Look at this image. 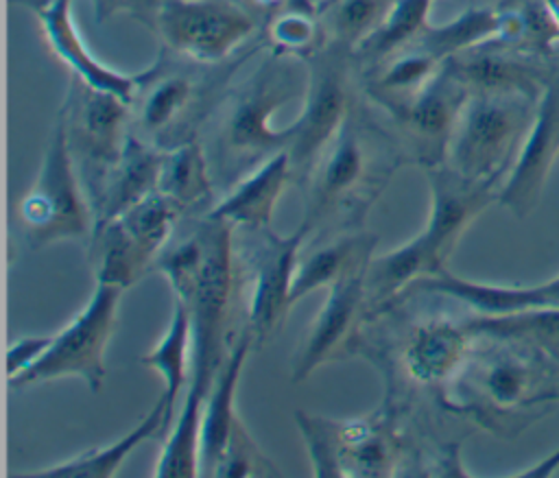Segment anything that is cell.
Masks as SVG:
<instances>
[{
  "label": "cell",
  "instance_id": "cell-1",
  "mask_svg": "<svg viewBox=\"0 0 559 478\" xmlns=\"http://www.w3.org/2000/svg\"><path fill=\"white\" fill-rule=\"evenodd\" d=\"M306 83V59L271 48L249 74L238 81L231 79L199 135L218 194L288 148V127L273 129L271 116L295 96H304Z\"/></svg>",
  "mask_w": 559,
  "mask_h": 478
},
{
  "label": "cell",
  "instance_id": "cell-2",
  "mask_svg": "<svg viewBox=\"0 0 559 478\" xmlns=\"http://www.w3.org/2000/svg\"><path fill=\"white\" fill-rule=\"evenodd\" d=\"M402 159L369 103L356 100L341 129L304 175V225L310 236L336 223L360 229Z\"/></svg>",
  "mask_w": 559,
  "mask_h": 478
},
{
  "label": "cell",
  "instance_id": "cell-3",
  "mask_svg": "<svg viewBox=\"0 0 559 478\" xmlns=\"http://www.w3.org/2000/svg\"><path fill=\"white\" fill-rule=\"evenodd\" d=\"M426 175L430 186L428 218L417 236L371 258L365 275L369 310L384 308L413 282L448 268L465 229L496 201V183L467 179L445 164L426 170Z\"/></svg>",
  "mask_w": 559,
  "mask_h": 478
},
{
  "label": "cell",
  "instance_id": "cell-4",
  "mask_svg": "<svg viewBox=\"0 0 559 478\" xmlns=\"http://www.w3.org/2000/svg\"><path fill=\"white\" fill-rule=\"evenodd\" d=\"M258 50L249 46L225 63H197L159 46L155 61L138 74L131 100V131L159 151H173L201 129L240 65Z\"/></svg>",
  "mask_w": 559,
  "mask_h": 478
},
{
  "label": "cell",
  "instance_id": "cell-5",
  "mask_svg": "<svg viewBox=\"0 0 559 478\" xmlns=\"http://www.w3.org/2000/svg\"><path fill=\"white\" fill-rule=\"evenodd\" d=\"M17 220L31 251L61 240H87L92 234L94 216L70 153L61 107L52 120L39 172L17 205Z\"/></svg>",
  "mask_w": 559,
  "mask_h": 478
},
{
  "label": "cell",
  "instance_id": "cell-6",
  "mask_svg": "<svg viewBox=\"0 0 559 478\" xmlns=\"http://www.w3.org/2000/svg\"><path fill=\"white\" fill-rule=\"evenodd\" d=\"M537 100L522 94H469L445 166L467 179L500 186L526 138Z\"/></svg>",
  "mask_w": 559,
  "mask_h": 478
},
{
  "label": "cell",
  "instance_id": "cell-7",
  "mask_svg": "<svg viewBox=\"0 0 559 478\" xmlns=\"http://www.w3.org/2000/svg\"><path fill=\"white\" fill-rule=\"evenodd\" d=\"M314 476H395L402 469V437L389 410L358 419H328L295 410Z\"/></svg>",
  "mask_w": 559,
  "mask_h": 478
},
{
  "label": "cell",
  "instance_id": "cell-8",
  "mask_svg": "<svg viewBox=\"0 0 559 478\" xmlns=\"http://www.w3.org/2000/svg\"><path fill=\"white\" fill-rule=\"evenodd\" d=\"M469 89L443 61L415 94L386 105H369L389 133L402 164L424 170L443 166Z\"/></svg>",
  "mask_w": 559,
  "mask_h": 478
},
{
  "label": "cell",
  "instance_id": "cell-9",
  "mask_svg": "<svg viewBox=\"0 0 559 478\" xmlns=\"http://www.w3.org/2000/svg\"><path fill=\"white\" fill-rule=\"evenodd\" d=\"M308 83L301 96V111L288 124V157L293 177L304 179L317 155L334 138L358 100V65L354 52L323 41L306 57Z\"/></svg>",
  "mask_w": 559,
  "mask_h": 478
},
{
  "label": "cell",
  "instance_id": "cell-10",
  "mask_svg": "<svg viewBox=\"0 0 559 478\" xmlns=\"http://www.w3.org/2000/svg\"><path fill=\"white\" fill-rule=\"evenodd\" d=\"M122 292L124 288L120 286L96 282L90 301L74 314V319H70L68 325L52 334L50 347L33 367L7 378L9 386L28 389L61 378H79L90 386V391L98 393L107 378L105 354L116 327Z\"/></svg>",
  "mask_w": 559,
  "mask_h": 478
},
{
  "label": "cell",
  "instance_id": "cell-11",
  "mask_svg": "<svg viewBox=\"0 0 559 478\" xmlns=\"http://www.w3.org/2000/svg\"><path fill=\"white\" fill-rule=\"evenodd\" d=\"M61 111L70 153L92 207L124 151L131 133V105L72 74Z\"/></svg>",
  "mask_w": 559,
  "mask_h": 478
},
{
  "label": "cell",
  "instance_id": "cell-12",
  "mask_svg": "<svg viewBox=\"0 0 559 478\" xmlns=\"http://www.w3.org/2000/svg\"><path fill=\"white\" fill-rule=\"evenodd\" d=\"M151 28L168 52L214 65L240 55L258 22L236 0H159Z\"/></svg>",
  "mask_w": 559,
  "mask_h": 478
},
{
  "label": "cell",
  "instance_id": "cell-13",
  "mask_svg": "<svg viewBox=\"0 0 559 478\" xmlns=\"http://www.w3.org/2000/svg\"><path fill=\"white\" fill-rule=\"evenodd\" d=\"M242 231L245 244L238 247L236 242V251L245 282L249 284L245 330L251 334L253 347H258L282 330L288 316L295 264L310 229L299 223L288 236H280L271 227Z\"/></svg>",
  "mask_w": 559,
  "mask_h": 478
},
{
  "label": "cell",
  "instance_id": "cell-14",
  "mask_svg": "<svg viewBox=\"0 0 559 478\" xmlns=\"http://www.w3.org/2000/svg\"><path fill=\"white\" fill-rule=\"evenodd\" d=\"M369 266V264H367ZM367 266L356 268L328 286L325 301L310 321L290 362V380L304 382L321 365L347 354L369 312Z\"/></svg>",
  "mask_w": 559,
  "mask_h": 478
},
{
  "label": "cell",
  "instance_id": "cell-15",
  "mask_svg": "<svg viewBox=\"0 0 559 478\" xmlns=\"http://www.w3.org/2000/svg\"><path fill=\"white\" fill-rule=\"evenodd\" d=\"M559 155V68L548 79L526 138L498 186L496 201L515 218H526L539 203Z\"/></svg>",
  "mask_w": 559,
  "mask_h": 478
},
{
  "label": "cell",
  "instance_id": "cell-16",
  "mask_svg": "<svg viewBox=\"0 0 559 478\" xmlns=\"http://www.w3.org/2000/svg\"><path fill=\"white\" fill-rule=\"evenodd\" d=\"M469 94H522L539 98L555 68L546 57L522 52L500 39H491L445 59Z\"/></svg>",
  "mask_w": 559,
  "mask_h": 478
},
{
  "label": "cell",
  "instance_id": "cell-17",
  "mask_svg": "<svg viewBox=\"0 0 559 478\" xmlns=\"http://www.w3.org/2000/svg\"><path fill=\"white\" fill-rule=\"evenodd\" d=\"M415 292H430L456 299L472 308L476 314L498 316L522 310L559 308V275L535 284V286H507V284H485L465 279L448 268L432 277H424L406 286L400 297H411Z\"/></svg>",
  "mask_w": 559,
  "mask_h": 478
},
{
  "label": "cell",
  "instance_id": "cell-18",
  "mask_svg": "<svg viewBox=\"0 0 559 478\" xmlns=\"http://www.w3.org/2000/svg\"><path fill=\"white\" fill-rule=\"evenodd\" d=\"M467 323L450 319H424L411 327L402 343L400 362L404 373L421 386L450 382L472 351Z\"/></svg>",
  "mask_w": 559,
  "mask_h": 478
},
{
  "label": "cell",
  "instance_id": "cell-19",
  "mask_svg": "<svg viewBox=\"0 0 559 478\" xmlns=\"http://www.w3.org/2000/svg\"><path fill=\"white\" fill-rule=\"evenodd\" d=\"M35 15L39 20L46 46L50 48V52L57 55L59 61L68 65V70H72L74 76L131 105L138 87V74L118 72L94 57V52L85 46L81 33L74 26L72 0H52L44 9L35 11Z\"/></svg>",
  "mask_w": 559,
  "mask_h": 478
},
{
  "label": "cell",
  "instance_id": "cell-20",
  "mask_svg": "<svg viewBox=\"0 0 559 478\" xmlns=\"http://www.w3.org/2000/svg\"><path fill=\"white\" fill-rule=\"evenodd\" d=\"M520 354V347L507 345V349L478 360L467 356L465 365L450 382H454L456 389H469L476 397H480V402L496 410L526 406L535 402V367Z\"/></svg>",
  "mask_w": 559,
  "mask_h": 478
},
{
  "label": "cell",
  "instance_id": "cell-21",
  "mask_svg": "<svg viewBox=\"0 0 559 478\" xmlns=\"http://www.w3.org/2000/svg\"><path fill=\"white\" fill-rule=\"evenodd\" d=\"M376 244L378 236L365 229L336 231L330 240L321 236L312 247L304 242L295 264L290 301L295 303L312 290L328 288L347 273L367 266L376 255Z\"/></svg>",
  "mask_w": 559,
  "mask_h": 478
},
{
  "label": "cell",
  "instance_id": "cell-22",
  "mask_svg": "<svg viewBox=\"0 0 559 478\" xmlns=\"http://www.w3.org/2000/svg\"><path fill=\"white\" fill-rule=\"evenodd\" d=\"M290 179L288 151H280L223 192L207 214L229 220L240 229L271 227L275 205Z\"/></svg>",
  "mask_w": 559,
  "mask_h": 478
},
{
  "label": "cell",
  "instance_id": "cell-23",
  "mask_svg": "<svg viewBox=\"0 0 559 478\" xmlns=\"http://www.w3.org/2000/svg\"><path fill=\"white\" fill-rule=\"evenodd\" d=\"M164 155L166 151L155 148L133 131L129 133L116 168L109 172L100 194L92 203V229L118 218L131 205L157 190Z\"/></svg>",
  "mask_w": 559,
  "mask_h": 478
},
{
  "label": "cell",
  "instance_id": "cell-24",
  "mask_svg": "<svg viewBox=\"0 0 559 478\" xmlns=\"http://www.w3.org/2000/svg\"><path fill=\"white\" fill-rule=\"evenodd\" d=\"M253 347L251 334L245 330L229 349L221 365L214 384L205 397L201 415V441H199V476H212V469L229 439L234 423L240 419L236 413V386Z\"/></svg>",
  "mask_w": 559,
  "mask_h": 478
},
{
  "label": "cell",
  "instance_id": "cell-25",
  "mask_svg": "<svg viewBox=\"0 0 559 478\" xmlns=\"http://www.w3.org/2000/svg\"><path fill=\"white\" fill-rule=\"evenodd\" d=\"M173 413L168 410L166 397L162 395L151 410L120 439L111 441L103 447L85 450L63 463L24 471L20 476H37V478H111L118 474V467L124 463V458L144 441L159 437L166 432L173 423Z\"/></svg>",
  "mask_w": 559,
  "mask_h": 478
},
{
  "label": "cell",
  "instance_id": "cell-26",
  "mask_svg": "<svg viewBox=\"0 0 559 478\" xmlns=\"http://www.w3.org/2000/svg\"><path fill=\"white\" fill-rule=\"evenodd\" d=\"M157 190L166 194L183 216H201L216 205L221 194L199 138L166 151Z\"/></svg>",
  "mask_w": 559,
  "mask_h": 478
},
{
  "label": "cell",
  "instance_id": "cell-27",
  "mask_svg": "<svg viewBox=\"0 0 559 478\" xmlns=\"http://www.w3.org/2000/svg\"><path fill=\"white\" fill-rule=\"evenodd\" d=\"M87 264L96 282L127 290L151 271L153 260L120 223V218H114L92 229L87 238Z\"/></svg>",
  "mask_w": 559,
  "mask_h": 478
},
{
  "label": "cell",
  "instance_id": "cell-28",
  "mask_svg": "<svg viewBox=\"0 0 559 478\" xmlns=\"http://www.w3.org/2000/svg\"><path fill=\"white\" fill-rule=\"evenodd\" d=\"M474 338L515 345L524 351L546 354L559 362V308L522 310L511 314H478L465 321Z\"/></svg>",
  "mask_w": 559,
  "mask_h": 478
},
{
  "label": "cell",
  "instance_id": "cell-29",
  "mask_svg": "<svg viewBox=\"0 0 559 478\" xmlns=\"http://www.w3.org/2000/svg\"><path fill=\"white\" fill-rule=\"evenodd\" d=\"M432 0H395L384 15V20L376 26V31L365 37L354 50V59L360 76L373 72L384 61L413 46L419 35L426 31L428 13Z\"/></svg>",
  "mask_w": 559,
  "mask_h": 478
},
{
  "label": "cell",
  "instance_id": "cell-30",
  "mask_svg": "<svg viewBox=\"0 0 559 478\" xmlns=\"http://www.w3.org/2000/svg\"><path fill=\"white\" fill-rule=\"evenodd\" d=\"M142 367L157 371L164 378V397L168 410L175 417V408L179 397L186 393L190 382V367H192V316L188 306L175 297L170 323L162 336V340L138 358Z\"/></svg>",
  "mask_w": 559,
  "mask_h": 478
},
{
  "label": "cell",
  "instance_id": "cell-31",
  "mask_svg": "<svg viewBox=\"0 0 559 478\" xmlns=\"http://www.w3.org/2000/svg\"><path fill=\"white\" fill-rule=\"evenodd\" d=\"M504 28V9L472 7L445 24H428L413 44L439 61L461 55L469 48L500 39Z\"/></svg>",
  "mask_w": 559,
  "mask_h": 478
},
{
  "label": "cell",
  "instance_id": "cell-32",
  "mask_svg": "<svg viewBox=\"0 0 559 478\" xmlns=\"http://www.w3.org/2000/svg\"><path fill=\"white\" fill-rule=\"evenodd\" d=\"M205 395L186 389L177 419L164 441L153 474L159 478H192L199 476V441H201V415Z\"/></svg>",
  "mask_w": 559,
  "mask_h": 478
},
{
  "label": "cell",
  "instance_id": "cell-33",
  "mask_svg": "<svg viewBox=\"0 0 559 478\" xmlns=\"http://www.w3.org/2000/svg\"><path fill=\"white\" fill-rule=\"evenodd\" d=\"M395 0H323L317 9L323 41L352 52L384 20Z\"/></svg>",
  "mask_w": 559,
  "mask_h": 478
},
{
  "label": "cell",
  "instance_id": "cell-34",
  "mask_svg": "<svg viewBox=\"0 0 559 478\" xmlns=\"http://www.w3.org/2000/svg\"><path fill=\"white\" fill-rule=\"evenodd\" d=\"M266 39L271 50L306 59L323 44L319 17L314 9L284 0L269 13Z\"/></svg>",
  "mask_w": 559,
  "mask_h": 478
},
{
  "label": "cell",
  "instance_id": "cell-35",
  "mask_svg": "<svg viewBox=\"0 0 559 478\" xmlns=\"http://www.w3.org/2000/svg\"><path fill=\"white\" fill-rule=\"evenodd\" d=\"M212 476H282L280 467L262 452L247 426L238 419L229 432V439L212 469Z\"/></svg>",
  "mask_w": 559,
  "mask_h": 478
},
{
  "label": "cell",
  "instance_id": "cell-36",
  "mask_svg": "<svg viewBox=\"0 0 559 478\" xmlns=\"http://www.w3.org/2000/svg\"><path fill=\"white\" fill-rule=\"evenodd\" d=\"M98 24L109 22L116 15H131L146 26H153L159 0H90Z\"/></svg>",
  "mask_w": 559,
  "mask_h": 478
},
{
  "label": "cell",
  "instance_id": "cell-37",
  "mask_svg": "<svg viewBox=\"0 0 559 478\" xmlns=\"http://www.w3.org/2000/svg\"><path fill=\"white\" fill-rule=\"evenodd\" d=\"M52 336H20L7 351V378H13L33 367L50 347Z\"/></svg>",
  "mask_w": 559,
  "mask_h": 478
},
{
  "label": "cell",
  "instance_id": "cell-38",
  "mask_svg": "<svg viewBox=\"0 0 559 478\" xmlns=\"http://www.w3.org/2000/svg\"><path fill=\"white\" fill-rule=\"evenodd\" d=\"M11 4H20V7H26V9H31L33 13L35 11H39V9H44L46 4H50L52 0H9Z\"/></svg>",
  "mask_w": 559,
  "mask_h": 478
},
{
  "label": "cell",
  "instance_id": "cell-39",
  "mask_svg": "<svg viewBox=\"0 0 559 478\" xmlns=\"http://www.w3.org/2000/svg\"><path fill=\"white\" fill-rule=\"evenodd\" d=\"M290 2H297V4H301V7H308V9H314V11H317L323 0H290Z\"/></svg>",
  "mask_w": 559,
  "mask_h": 478
}]
</instances>
